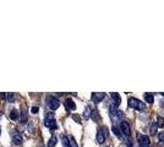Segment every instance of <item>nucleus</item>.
<instances>
[{
    "instance_id": "obj_1",
    "label": "nucleus",
    "mask_w": 164,
    "mask_h": 147,
    "mask_svg": "<svg viewBox=\"0 0 164 147\" xmlns=\"http://www.w3.org/2000/svg\"><path fill=\"white\" fill-rule=\"evenodd\" d=\"M109 113H110V118H112L114 121H121L122 116H124L122 111L118 110V107H115L113 103H110V105H109Z\"/></svg>"
},
{
    "instance_id": "obj_2",
    "label": "nucleus",
    "mask_w": 164,
    "mask_h": 147,
    "mask_svg": "<svg viewBox=\"0 0 164 147\" xmlns=\"http://www.w3.org/2000/svg\"><path fill=\"white\" fill-rule=\"evenodd\" d=\"M129 107L136 109V110H140V111H141V110L143 111L146 109V104L140 101V99H137V98L130 97V98H129Z\"/></svg>"
},
{
    "instance_id": "obj_3",
    "label": "nucleus",
    "mask_w": 164,
    "mask_h": 147,
    "mask_svg": "<svg viewBox=\"0 0 164 147\" xmlns=\"http://www.w3.org/2000/svg\"><path fill=\"white\" fill-rule=\"evenodd\" d=\"M44 125L48 129H50V130H55V129L58 127L55 118H54V113H48L47 114L45 120H44Z\"/></svg>"
},
{
    "instance_id": "obj_4",
    "label": "nucleus",
    "mask_w": 164,
    "mask_h": 147,
    "mask_svg": "<svg viewBox=\"0 0 164 147\" xmlns=\"http://www.w3.org/2000/svg\"><path fill=\"white\" fill-rule=\"evenodd\" d=\"M120 131L122 132V136L129 139V136L131 135V126H130V124H129V121L124 120V121L120 123Z\"/></svg>"
},
{
    "instance_id": "obj_5",
    "label": "nucleus",
    "mask_w": 164,
    "mask_h": 147,
    "mask_svg": "<svg viewBox=\"0 0 164 147\" xmlns=\"http://www.w3.org/2000/svg\"><path fill=\"white\" fill-rule=\"evenodd\" d=\"M47 103H48V107L51 110H55V109H58L60 107L59 99H58L56 97H54V96H49L48 98H47Z\"/></svg>"
},
{
    "instance_id": "obj_6",
    "label": "nucleus",
    "mask_w": 164,
    "mask_h": 147,
    "mask_svg": "<svg viewBox=\"0 0 164 147\" xmlns=\"http://www.w3.org/2000/svg\"><path fill=\"white\" fill-rule=\"evenodd\" d=\"M107 135H108V129L105 127V126H103V127H101L98 130V132H97V142L98 144H104V141H105V139H107Z\"/></svg>"
},
{
    "instance_id": "obj_7",
    "label": "nucleus",
    "mask_w": 164,
    "mask_h": 147,
    "mask_svg": "<svg viewBox=\"0 0 164 147\" xmlns=\"http://www.w3.org/2000/svg\"><path fill=\"white\" fill-rule=\"evenodd\" d=\"M11 137H13V142L16 146H20L22 144V135L17 130H14L13 132H11Z\"/></svg>"
},
{
    "instance_id": "obj_8",
    "label": "nucleus",
    "mask_w": 164,
    "mask_h": 147,
    "mask_svg": "<svg viewBox=\"0 0 164 147\" xmlns=\"http://www.w3.org/2000/svg\"><path fill=\"white\" fill-rule=\"evenodd\" d=\"M138 144L140 147H149L151 142H149V137L147 135H140L138 136Z\"/></svg>"
},
{
    "instance_id": "obj_9",
    "label": "nucleus",
    "mask_w": 164,
    "mask_h": 147,
    "mask_svg": "<svg viewBox=\"0 0 164 147\" xmlns=\"http://www.w3.org/2000/svg\"><path fill=\"white\" fill-rule=\"evenodd\" d=\"M104 97H105V95H104L103 92H95V93H92V96H91L93 103H99V102H102L103 99H104Z\"/></svg>"
},
{
    "instance_id": "obj_10",
    "label": "nucleus",
    "mask_w": 164,
    "mask_h": 147,
    "mask_svg": "<svg viewBox=\"0 0 164 147\" xmlns=\"http://www.w3.org/2000/svg\"><path fill=\"white\" fill-rule=\"evenodd\" d=\"M110 96H112V99H113V101L110 102V103H113L115 107H119L120 103H121V97L119 96V93L113 92V93H110Z\"/></svg>"
},
{
    "instance_id": "obj_11",
    "label": "nucleus",
    "mask_w": 164,
    "mask_h": 147,
    "mask_svg": "<svg viewBox=\"0 0 164 147\" xmlns=\"http://www.w3.org/2000/svg\"><path fill=\"white\" fill-rule=\"evenodd\" d=\"M65 104H66V108H67L69 110H75V109H76V104H75V102L72 101L71 98H67L66 102H65Z\"/></svg>"
},
{
    "instance_id": "obj_12",
    "label": "nucleus",
    "mask_w": 164,
    "mask_h": 147,
    "mask_svg": "<svg viewBox=\"0 0 164 147\" xmlns=\"http://www.w3.org/2000/svg\"><path fill=\"white\" fill-rule=\"evenodd\" d=\"M19 116H20V113L16 109H13L10 111V119L11 120H17V119H19Z\"/></svg>"
},
{
    "instance_id": "obj_13",
    "label": "nucleus",
    "mask_w": 164,
    "mask_h": 147,
    "mask_svg": "<svg viewBox=\"0 0 164 147\" xmlns=\"http://www.w3.org/2000/svg\"><path fill=\"white\" fill-rule=\"evenodd\" d=\"M112 131L114 132V135H115V136L118 137V139H120V140H121V139H124V136H122V134L120 132V130H119V129L116 127V126H113V127H112Z\"/></svg>"
},
{
    "instance_id": "obj_14",
    "label": "nucleus",
    "mask_w": 164,
    "mask_h": 147,
    "mask_svg": "<svg viewBox=\"0 0 164 147\" xmlns=\"http://www.w3.org/2000/svg\"><path fill=\"white\" fill-rule=\"evenodd\" d=\"M61 142H63V146L64 147H71V145H70V141H69V137L65 136V135H63V136H61Z\"/></svg>"
},
{
    "instance_id": "obj_15",
    "label": "nucleus",
    "mask_w": 164,
    "mask_h": 147,
    "mask_svg": "<svg viewBox=\"0 0 164 147\" xmlns=\"http://www.w3.org/2000/svg\"><path fill=\"white\" fill-rule=\"evenodd\" d=\"M145 99H146V102L151 103V104L154 102V97H153V95H151V93H145Z\"/></svg>"
},
{
    "instance_id": "obj_16",
    "label": "nucleus",
    "mask_w": 164,
    "mask_h": 147,
    "mask_svg": "<svg viewBox=\"0 0 164 147\" xmlns=\"http://www.w3.org/2000/svg\"><path fill=\"white\" fill-rule=\"evenodd\" d=\"M56 141H58V139H56L55 136H51V137L49 139V141H48V147H55Z\"/></svg>"
},
{
    "instance_id": "obj_17",
    "label": "nucleus",
    "mask_w": 164,
    "mask_h": 147,
    "mask_svg": "<svg viewBox=\"0 0 164 147\" xmlns=\"http://www.w3.org/2000/svg\"><path fill=\"white\" fill-rule=\"evenodd\" d=\"M156 124H157V126L158 127H164V118L163 116H158L157 118V123H156Z\"/></svg>"
},
{
    "instance_id": "obj_18",
    "label": "nucleus",
    "mask_w": 164,
    "mask_h": 147,
    "mask_svg": "<svg viewBox=\"0 0 164 147\" xmlns=\"http://www.w3.org/2000/svg\"><path fill=\"white\" fill-rule=\"evenodd\" d=\"M157 129H158V126H157L156 123H152L151 126H149V132H151V135H154V134L157 132Z\"/></svg>"
},
{
    "instance_id": "obj_19",
    "label": "nucleus",
    "mask_w": 164,
    "mask_h": 147,
    "mask_svg": "<svg viewBox=\"0 0 164 147\" xmlns=\"http://www.w3.org/2000/svg\"><path fill=\"white\" fill-rule=\"evenodd\" d=\"M91 118L93 120H98L99 119V116H98V113H97V110H91Z\"/></svg>"
},
{
    "instance_id": "obj_20",
    "label": "nucleus",
    "mask_w": 164,
    "mask_h": 147,
    "mask_svg": "<svg viewBox=\"0 0 164 147\" xmlns=\"http://www.w3.org/2000/svg\"><path fill=\"white\" fill-rule=\"evenodd\" d=\"M158 141H159V145H164V132L158 134Z\"/></svg>"
},
{
    "instance_id": "obj_21",
    "label": "nucleus",
    "mask_w": 164,
    "mask_h": 147,
    "mask_svg": "<svg viewBox=\"0 0 164 147\" xmlns=\"http://www.w3.org/2000/svg\"><path fill=\"white\" fill-rule=\"evenodd\" d=\"M85 118L86 119H90L91 118V108L90 107H86V109H85Z\"/></svg>"
},
{
    "instance_id": "obj_22",
    "label": "nucleus",
    "mask_w": 164,
    "mask_h": 147,
    "mask_svg": "<svg viewBox=\"0 0 164 147\" xmlns=\"http://www.w3.org/2000/svg\"><path fill=\"white\" fill-rule=\"evenodd\" d=\"M6 98H8V101H9V102L13 103V102L15 101V95H14V93H8V95H6Z\"/></svg>"
},
{
    "instance_id": "obj_23",
    "label": "nucleus",
    "mask_w": 164,
    "mask_h": 147,
    "mask_svg": "<svg viewBox=\"0 0 164 147\" xmlns=\"http://www.w3.org/2000/svg\"><path fill=\"white\" fill-rule=\"evenodd\" d=\"M69 141H70V145H71V147H79L77 144H76L75 139H74L72 136H70V137H69Z\"/></svg>"
},
{
    "instance_id": "obj_24",
    "label": "nucleus",
    "mask_w": 164,
    "mask_h": 147,
    "mask_svg": "<svg viewBox=\"0 0 164 147\" xmlns=\"http://www.w3.org/2000/svg\"><path fill=\"white\" fill-rule=\"evenodd\" d=\"M21 114V120H22V123H26L27 121V113L25 110L22 111V113H20Z\"/></svg>"
},
{
    "instance_id": "obj_25",
    "label": "nucleus",
    "mask_w": 164,
    "mask_h": 147,
    "mask_svg": "<svg viewBox=\"0 0 164 147\" xmlns=\"http://www.w3.org/2000/svg\"><path fill=\"white\" fill-rule=\"evenodd\" d=\"M38 110H39L38 107H32V109H31V111H32L33 114H37V113H38Z\"/></svg>"
},
{
    "instance_id": "obj_26",
    "label": "nucleus",
    "mask_w": 164,
    "mask_h": 147,
    "mask_svg": "<svg viewBox=\"0 0 164 147\" xmlns=\"http://www.w3.org/2000/svg\"><path fill=\"white\" fill-rule=\"evenodd\" d=\"M72 118H74V119H75L76 121H77V123H79V124H81V119H80V116H77V115H74Z\"/></svg>"
},
{
    "instance_id": "obj_27",
    "label": "nucleus",
    "mask_w": 164,
    "mask_h": 147,
    "mask_svg": "<svg viewBox=\"0 0 164 147\" xmlns=\"http://www.w3.org/2000/svg\"><path fill=\"white\" fill-rule=\"evenodd\" d=\"M161 103H162V107H164V101H162Z\"/></svg>"
},
{
    "instance_id": "obj_28",
    "label": "nucleus",
    "mask_w": 164,
    "mask_h": 147,
    "mask_svg": "<svg viewBox=\"0 0 164 147\" xmlns=\"http://www.w3.org/2000/svg\"><path fill=\"white\" fill-rule=\"evenodd\" d=\"M1 115H3V111H1V110H0V118H1Z\"/></svg>"
},
{
    "instance_id": "obj_29",
    "label": "nucleus",
    "mask_w": 164,
    "mask_h": 147,
    "mask_svg": "<svg viewBox=\"0 0 164 147\" xmlns=\"http://www.w3.org/2000/svg\"><path fill=\"white\" fill-rule=\"evenodd\" d=\"M162 96H163V97H164V93H162Z\"/></svg>"
},
{
    "instance_id": "obj_30",
    "label": "nucleus",
    "mask_w": 164,
    "mask_h": 147,
    "mask_svg": "<svg viewBox=\"0 0 164 147\" xmlns=\"http://www.w3.org/2000/svg\"><path fill=\"white\" fill-rule=\"evenodd\" d=\"M0 132H1V129H0Z\"/></svg>"
}]
</instances>
